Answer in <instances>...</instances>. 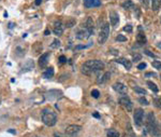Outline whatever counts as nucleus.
Wrapping results in <instances>:
<instances>
[{"instance_id": "423d86ee", "label": "nucleus", "mask_w": 161, "mask_h": 137, "mask_svg": "<svg viewBox=\"0 0 161 137\" xmlns=\"http://www.w3.org/2000/svg\"><path fill=\"white\" fill-rule=\"evenodd\" d=\"M133 119H134L135 125L141 126L143 124V119H144V110L141 108L135 109L134 115H133Z\"/></svg>"}, {"instance_id": "0eeeda50", "label": "nucleus", "mask_w": 161, "mask_h": 137, "mask_svg": "<svg viewBox=\"0 0 161 137\" xmlns=\"http://www.w3.org/2000/svg\"><path fill=\"white\" fill-rule=\"evenodd\" d=\"M119 104L122 105L125 109H127L128 111L132 110V107H133L132 102H131V100L128 97V96H122V97H120L119 98Z\"/></svg>"}, {"instance_id": "49530a36", "label": "nucleus", "mask_w": 161, "mask_h": 137, "mask_svg": "<svg viewBox=\"0 0 161 137\" xmlns=\"http://www.w3.org/2000/svg\"><path fill=\"white\" fill-rule=\"evenodd\" d=\"M94 115H95V117H96V118H99V115H98V113H97V112H95V113H94Z\"/></svg>"}, {"instance_id": "09e8293b", "label": "nucleus", "mask_w": 161, "mask_h": 137, "mask_svg": "<svg viewBox=\"0 0 161 137\" xmlns=\"http://www.w3.org/2000/svg\"><path fill=\"white\" fill-rule=\"evenodd\" d=\"M0 103H1V97H0Z\"/></svg>"}, {"instance_id": "c756f323", "label": "nucleus", "mask_w": 161, "mask_h": 137, "mask_svg": "<svg viewBox=\"0 0 161 137\" xmlns=\"http://www.w3.org/2000/svg\"><path fill=\"white\" fill-rule=\"evenodd\" d=\"M116 41L125 42V41H127V38L125 37V36H122V35H118L117 37H116Z\"/></svg>"}, {"instance_id": "6e6552de", "label": "nucleus", "mask_w": 161, "mask_h": 137, "mask_svg": "<svg viewBox=\"0 0 161 137\" xmlns=\"http://www.w3.org/2000/svg\"><path fill=\"white\" fill-rule=\"evenodd\" d=\"M48 58H50V53H44L39 57V66L40 68H45L48 64Z\"/></svg>"}, {"instance_id": "6ab92c4d", "label": "nucleus", "mask_w": 161, "mask_h": 137, "mask_svg": "<svg viewBox=\"0 0 161 137\" xmlns=\"http://www.w3.org/2000/svg\"><path fill=\"white\" fill-rule=\"evenodd\" d=\"M122 7L126 10H132V9H134V3H133L132 0H126V1L122 5Z\"/></svg>"}, {"instance_id": "20e7f679", "label": "nucleus", "mask_w": 161, "mask_h": 137, "mask_svg": "<svg viewBox=\"0 0 161 137\" xmlns=\"http://www.w3.org/2000/svg\"><path fill=\"white\" fill-rule=\"evenodd\" d=\"M110 35V25L109 24H104L100 29V33H99V37H98V42L100 44L105 43V41L107 40Z\"/></svg>"}, {"instance_id": "7c9ffc66", "label": "nucleus", "mask_w": 161, "mask_h": 137, "mask_svg": "<svg viewBox=\"0 0 161 137\" xmlns=\"http://www.w3.org/2000/svg\"><path fill=\"white\" fill-rule=\"evenodd\" d=\"M99 95H100V92H99L98 90H92V96L94 98H98Z\"/></svg>"}, {"instance_id": "ddd939ff", "label": "nucleus", "mask_w": 161, "mask_h": 137, "mask_svg": "<svg viewBox=\"0 0 161 137\" xmlns=\"http://www.w3.org/2000/svg\"><path fill=\"white\" fill-rule=\"evenodd\" d=\"M115 62L118 63V64H122V66H124L125 68L127 69V70H130L131 67H132V63H131V61L127 60V58H125V57L117 58V60H115Z\"/></svg>"}, {"instance_id": "a18cd8bd", "label": "nucleus", "mask_w": 161, "mask_h": 137, "mask_svg": "<svg viewBox=\"0 0 161 137\" xmlns=\"http://www.w3.org/2000/svg\"><path fill=\"white\" fill-rule=\"evenodd\" d=\"M9 28H13V23H10V24H9Z\"/></svg>"}, {"instance_id": "5701e85b", "label": "nucleus", "mask_w": 161, "mask_h": 137, "mask_svg": "<svg viewBox=\"0 0 161 137\" xmlns=\"http://www.w3.org/2000/svg\"><path fill=\"white\" fill-rule=\"evenodd\" d=\"M32 49H33V51H35V54H38L40 51H42V43H40V42H36V43L33 44Z\"/></svg>"}, {"instance_id": "c03bdc74", "label": "nucleus", "mask_w": 161, "mask_h": 137, "mask_svg": "<svg viewBox=\"0 0 161 137\" xmlns=\"http://www.w3.org/2000/svg\"><path fill=\"white\" fill-rule=\"evenodd\" d=\"M8 132L12 133V134H16V132H15V131H14V130H12V128H11V130H9V131H8Z\"/></svg>"}, {"instance_id": "ea45409f", "label": "nucleus", "mask_w": 161, "mask_h": 137, "mask_svg": "<svg viewBox=\"0 0 161 137\" xmlns=\"http://www.w3.org/2000/svg\"><path fill=\"white\" fill-rule=\"evenodd\" d=\"M140 1H141V2L143 3L144 7H146V8L148 7V0H140Z\"/></svg>"}, {"instance_id": "1a4fd4ad", "label": "nucleus", "mask_w": 161, "mask_h": 137, "mask_svg": "<svg viewBox=\"0 0 161 137\" xmlns=\"http://www.w3.org/2000/svg\"><path fill=\"white\" fill-rule=\"evenodd\" d=\"M54 33L56 36H61L63 33V25L61 23V21H56L54 24V29H53Z\"/></svg>"}, {"instance_id": "72a5a7b5", "label": "nucleus", "mask_w": 161, "mask_h": 137, "mask_svg": "<svg viewBox=\"0 0 161 137\" xmlns=\"http://www.w3.org/2000/svg\"><path fill=\"white\" fill-rule=\"evenodd\" d=\"M92 43L90 44H87V45H76L75 47V50H82V49H87V48H89L90 45H92Z\"/></svg>"}, {"instance_id": "de8ad7c7", "label": "nucleus", "mask_w": 161, "mask_h": 137, "mask_svg": "<svg viewBox=\"0 0 161 137\" xmlns=\"http://www.w3.org/2000/svg\"><path fill=\"white\" fill-rule=\"evenodd\" d=\"M124 137H128V136H127V135H125V136Z\"/></svg>"}, {"instance_id": "79ce46f5", "label": "nucleus", "mask_w": 161, "mask_h": 137, "mask_svg": "<svg viewBox=\"0 0 161 137\" xmlns=\"http://www.w3.org/2000/svg\"><path fill=\"white\" fill-rule=\"evenodd\" d=\"M50 33H51L50 29H45V31H44V35H45V36H48Z\"/></svg>"}, {"instance_id": "c85d7f7f", "label": "nucleus", "mask_w": 161, "mask_h": 137, "mask_svg": "<svg viewBox=\"0 0 161 137\" xmlns=\"http://www.w3.org/2000/svg\"><path fill=\"white\" fill-rule=\"evenodd\" d=\"M152 67H155L156 69H159V70H161V62H159V61H155V62H152Z\"/></svg>"}, {"instance_id": "4468645a", "label": "nucleus", "mask_w": 161, "mask_h": 137, "mask_svg": "<svg viewBox=\"0 0 161 137\" xmlns=\"http://www.w3.org/2000/svg\"><path fill=\"white\" fill-rule=\"evenodd\" d=\"M101 0H84V7L85 8H94L100 7Z\"/></svg>"}, {"instance_id": "f257e3e1", "label": "nucleus", "mask_w": 161, "mask_h": 137, "mask_svg": "<svg viewBox=\"0 0 161 137\" xmlns=\"http://www.w3.org/2000/svg\"><path fill=\"white\" fill-rule=\"evenodd\" d=\"M104 68V64H103L101 61L99 60H90V61H87L85 62L82 67H80V70L84 75L86 76H90L92 75L94 72L96 71H100Z\"/></svg>"}, {"instance_id": "58836bf2", "label": "nucleus", "mask_w": 161, "mask_h": 137, "mask_svg": "<svg viewBox=\"0 0 161 137\" xmlns=\"http://www.w3.org/2000/svg\"><path fill=\"white\" fill-rule=\"evenodd\" d=\"M137 68L141 69V70H142V69L146 68V64H145V63H141V64H140L139 66H137Z\"/></svg>"}, {"instance_id": "9b49d317", "label": "nucleus", "mask_w": 161, "mask_h": 137, "mask_svg": "<svg viewBox=\"0 0 161 137\" xmlns=\"http://www.w3.org/2000/svg\"><path fill=\"white\" fill-rule=\"evenodd\" d=\"M139 33L137 35V43L140 44V45H143V44H145L146 43V36H145V33H143V29H142V27L140 26L139 27Z\"/></svg>"}, {"instance_id": "4be33fe9", "label": "nucleus", "mask_w": 161, "mask_h": 137, "mask_svg": "<svg viewBox=\"0 0 161 137\" xmlns=\"http://www.w3.org/2000/svg\"><path fill=\"white\" fill-rule=\"evenodd\" d=\"M110 72H105L104 75L102 76V77H98V80H97V82L98 83H103V82H105L107 80L110 79Z\"/></svg>"}, {"instance_id": "2eb2a0df", "label": "nucleus", "mask_w": 161, "mask_h": 137, "mask_svg": "<svg viewBox=\"0 0 161 137\" xmlns=\"http://www.w3.org/2000/svg\"><path fill=\"white\" fill-rule=\"evenodd\" d=\"M110 22H111L112 26H116V25L119 23V16H118L117 12L115 11L110 12Z\"/></svg>"}, {"instance_id": "bb28decb", "label": "nucleus", "mask_w": 161, "mask_h": 137, "mask_svg": "<svg viewBox=\"0 0 161 137\" xmlns=\"http://www.w3.org/2000/svg\"><path fill=\"white\" fill-rule=\"evenodd\" d=\"M133 90L137 92V93H140V94H146V91L144 90V88H140V86H133Z\"/></svg>"}, {"instance_id": "a19ab883", "label": "nucleus", "mask_w": 161, "mask_h": 137, "mask_svg": "<svg viewBox=\"0 0 161 137\" xmlns=\"http://www.w3.org/2000/svg\"><path fill=\"white\" fill-rule=\"evenodd\" d=\"M54 137H63V136L60 134V133H55V134H54Z\"/></svg>"}, {"instance_id": "aec40b11", "label": "nucleus", "mask_w": 161, "mask_h": 137, "mask_svg": "<svg viewBox=\"0 0 161 137\" xmlns=\"http://www.w3.org/2000/svg\"><path fill=\"white\" fill-rule=\"evenodd\" d=\"M161 8V0H152V9L154 11H158Z\"/></svg>"}, {"instance_id": "7ed1b4c3", "label": "nucleus", "mask_w": 161, "mask_h": 137, "mask_svg": "<svg viewBox=\"0 0 161 137\" xmlns=\"http://www.w3.org/2000/svg\"><path fill=\"white\" fill-rule=\"evenodd\" d=\"M145 125H146V128H147L148 133H149L150 135H152V136H158L159 127H158V124H157L155 115L152 112H149L147 115V118H146V121H145Z\"/></svg>"}, {"instance_id": "a878e982", "label": "nucleus", "mask_w": 161, "mask_h": 137, "mask_svg": "<svg viewBox=\"0 0 161 137\" xmlns=\"http://www.w3.org/2000/svg\"><path fill=\"white\" fill-rule=\"evenodd\" d=\"M59 47H60V41H59L58 39H54L53 43L51 44V48H53V49H56V48H59Z\"/></svg>"}, {"instance_id": "412c9836", "label": "nucleus", "mask_w": 161, "mask_h": 137, "mask_svg": "<svg viewBox=\"0 0 161 137\" xmlns=\"http://www.w3.org/2000/svg\"><path fill=\"white\" fill-rule=\"evenodd\" d=\"M75 24H76V21H75V18H67V21H66V27H68V28H71V27H73V26H75Z\"/></svg>"}, {"instance_id": "393cba45", "label": "nucleus", "mask_w": 161, "mask_h": 137, "mask_svg": "<svg viewBox=\"0 0 161 137\" xmlns=\"http://www.w3.org/2000/svg\"><path fill=\"white\" fill-rule=\"evenodd\" d=\"M147 85L149 86V88L152 91V92H154V93H158L159 88H157V85L155 83H152V81H147Z\"/></svg>"}, {"instance_id": "f8f14e48", "label": "nucleus", "mask_w": 161, "mask_h": 137, "mask_svg": "<svg viewBox=\"0 0 161 137\" xmlns=\"http://www.w3.org/2000/svg\"><path fill=\"white\" fill-rule=\"evenodd\" d=\"M90 37V33H88V30L86 28H83V29H80V30L76 33V38L78 40H86Z\"/></svg>"}, {"instance_id": "39448f33", "label": "nucleus", "mask_w": 161, "mask_h": 137, "mask_svg": "<svg viewBox=\"0 0 161 137\" xmlns=\"http://www.w3.org/2000/svg\"><path fill=\"white\" fill-rule=\"evenodd\" d=\"M80 131H82V126L76 125V124H72V125H69L66 128V134L69 137H74L76 136Z\"/></svg>"}, {"instance_id": "f3484780", "label": "nucleus", "mask_w": 161, "mask_h": 137, "mask_svg": "<svg viewBox=\"0 0 161 137\" xmlns=\"http://www.w3.org/2000/svg\"><path fill=\"white\" fill-rule=\"evenodd\" d=\"M35 67V63L32 60H28L22 67V71H30L31 69H33Z\"/></svg>"}, {"instance_id": "dca6fc26", "label": "nucleus", "mask_w": 161, "mask_h": 137, "mask_svg": "<svg viewBox=\"0 0 161 137\" xmlns=\"http://www.w3.org/2000/svg\"><path fill=\"white\" fill-rule=\"evenodd\" d=\"M85 28L88 30V33H90V36L94 33L95 24H94V21H92V18H87V20H86V23H85Z\"/></svg>"}, {"instance_id": "2f4dec72", "label": "nucleus", "mask_w": 161, "mask_h": 137, "mask_svg": "<svg viewBox=\"0 0 161 137\" xmlns=\"http://www.w3.org/2000/svg\"><path fill=\"white\" fill-rule=\"evenodd\" d=\"M132 57H133V61H134V62H137V61L141 60L142 56H141V54L135 53V54H132Z\"/></svg>"}, {"instance_id": "f704fd0d", "label": "nucleus", "mask_w": 161, "mask_h": 137, "mask_svg": "<svg viewBox=\"0 0 161 137\" xmlns=\"http://www.w3.org/2000/svg\"><path fill=\"white\" fill-rule=\"evenodd\" d=\"M124 30L127 31V33H132V26L131 25H126L124 27Z\"/></svg>"}, {"instance_id": "9d476101", "label": "nucleus", "mask_w": 161, "mask_h": 137, "mask_svg": "<svg viewBox=\"0 0 161 137\" xmlns=\"http://www.w3.org/2000/svg\"><path fill=\"white\" fill-rule=\"evenodd\" d=\"M113 88L119 94H127V86L124 83L116 82L115 84H113Z\"/></svg>"}, {"instance_id": "f03ea898", "label": "nucleus", "mask_w": 161, "mask_h": 137, "mask_svg": "<svg viewBox=\"0 0 161 137\" xmlns=\"http://www.w3.org/2000/svg\"><path fill=\"white\" fill-rule=\"evenodd\" d=\"M42 122L47 126H54L57 122V115L50 108H44L41 113Z\"/></svg>"}, {"instance_id": "c9c22d12", "label": "nucleus", "mask_w": 161, "mask_h": 137, "mask_svg": "<svg viewBox=\"0 0 161 137\" xmlns=\"http://www.w3.org/2000/svg\"><path fill=\"white\" fill-rule=\"evenodd\" d=\"M66 62H67V58H66V56L61 55L60 57H59V63H60V64H65Z\"/></svg>"}, {"instance_id": "473e14b6", "label": "nucleus", "mask_w": 161, "mask_h": 137, "mask_svg": "<svg viewBox=\"0 0 161 137\" xmlns=\"http://www.w3.org/2000/svg\"><path fill=\"white\" fill-rule=\"evenodd\" d=\"M139 102L141 103L142 105H145V106H147V105H148V100H146L145 97H140L139 98Z\"/></svg>"}, {"instance_id": "4c0bfd02", "label": "nucleus", "mask_w": 161, "mask_h": 137, "mask_svg": "<svg viewBox=\"0 0 161 137\" xmlns=\"http://www.w3.org/2000/svg\"><path fill=\"white\" fill-rule=\"evenodd\" d=\"M145 76L146 77H157V73L156 72H147Z\"/></svg>"}, {"instance_id": "8fccbe9b", "label": "nucleus", "mask_w": 161, "mask_h": 137, "mask_svg": "<svg viewBox=\"0 0 161 137\" xmlns=\"http://www.w3.org/2000/svg\"><path fill=\"white\" fill-rule=\"evenodd\" d=\"M160 79H161V76H160Z\"/></svg>"}, {"instance_id": "37998d69", "label": "nucleus", "mask_w": 161, "mask_h": 137, "mask_svg": "<svg viewBox=\"0 0 161 137\" xmlns=\"http://www.w3.org/2000/svg\"><path fill=\"white\" fill-rule=\"evenodd\" d=\"M41 2H42V0H36V6H40L41 5Z\"/></svg>"}, {"instance_id": "a211bd4d", "label": "nucleus", "mask_w": 161, "mask_h": 137, "mask_svg": "<svg viewBox=\"0 0 161 137\" xmlns=\"http://www.w3.org/2000/svg\"><path fill=\"white\" fill-rule=\"evenodd\" d=\"M55 71H54V68L53 67H50V68H47L45 71L43 72V78H45V79H50V78H52L53 76H54Z\"/></svg>"}, {"instance_id": "cd10ccee", "label": "nucleus", "mask_w": 161, "mask_h": 137, "mask_svg": "<svg viewBox=\"0 0 161 137\" xmlns=\"http://www.w3.org/2000/svg\"><path fill=\"white\" fill-rule=\"evenodd\" d=\"M154 104L157 108H161V97L154 98Z\"/></svg>"}, {"instance_id": "e433bc0d", "label": "nucleus", "mask_w": 161, "mask_h": 137, "mask_svg": "<svg viewBox=\"0 0 161 137\" xmlns=\"http://www.w3.org/2000/svg\"><path fill=\"white\" fill-rule=\"evenodd\" d=\"M144 53L147 54V55L150 56V57H156V55H155V54H152V53H150V52L148 51V50H145V51H144Z\"/></svg>"}, {"instance_id": "b1692460", "label": "nucleus", "mask_w": 161, "mask_h": 137, "mask_svg": "<svg viewBox=\"0 0 161 137\" xmlns=\"http://www.w3.org/2000/svg\"><path fill=\"white\" fill-rule=\"evenodd\" d=\"M107 137H119V133H118L117 131L113 130V128L107 131Z\"/></svg>"}]
</instances>
